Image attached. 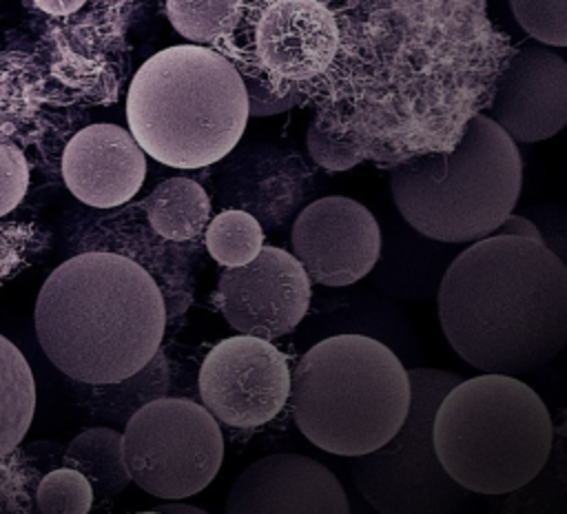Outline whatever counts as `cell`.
<instances>
[{
  "instance_id": "1",
  "label": "cell",
  "mask_w": 567,
  "mask_h": 514,
  "mask_svg": "<svg viewBox=\"0 0 567 514\" xmlns=\"http://www.w3.org/2000/svg\"><path fill=\"white\" fill-rule=\"evenodd\" d=\"M439 321L454 352L483 372L538 370L567 341V268L545 241L481 237L445 270Z\"/></svg>"
},
{
  "instance_id": "2",
  "label": "cell",
  "mask_w": 567,
  "mask_h": 514,
  "mask_svg": "<svg viewBox=\"0 0 567 514\" xmlns=\"http://www.w3.org/2000/svg\"><path fill=\"white\" fill-rule=\"evenodd\" d=\"M168 315L155 279L133 259L89 248L62 261L35 299V335L49 361L80 383H111L162 346Z\"/></svg>"
},
{
  "instance_id": "3",
  "label": "cell",
  "mask_w": 567,
  "mask_h": 514,
  "mask_svg": "<svg viewBox=\"0 0 567 514\" xmlns=\"http://www.w3.org/2000/svg\"><path fill=\"white\" fill-rule=\"evenodd\" d=\"M126 120L140 148L159 164L206 168L224 160L246 128L244 78L208 47L162 49L135 71Z\"/></svg>"
},
{
  "instance_id": "4",
  "label": "cell",
  "mask_w": 567,
  "mask_h": 514,
  "mask_svg": "<svg viewBox=\"0 0 567 514\" xmlns=\"http://www.w3.org/2000/svg\"><path fill=\"white\" fill-rule=\"evenodd\" d=\"M288 401L301 434L317 448L359 456L383 445L410 408L401 359L365 335L315 343L290 372Z\"/></svg>"
},
{
  "instance_id": "5",
  "label": "cell",
  "mask_w": 567,
  "mask_h": 514,
  "mask_svg": "<svg viewBox=\"0 0 567 514\" xmlns=\"http://www.w3.org/2000/svg\"><path fill=\"white\" fill-rule=\"evenodd\" d=\"M445 472L467 492L507 494L545 467L554 423L543 399L512 374L461 379L441 399L432 423Z\"/></svg>"
},
{
  "instance_id": "6",
  "label": "cell",
  "mask_w": 567,
  "mask_h": 514,
  "mask_svg": "<svg viewBox=\"0 0 567 514\" xmlns=\"http://www.w3.org/2000/svg\"><path fill=\"white\" fill-rule=\"evenodd\" d=\"M523 186L516 142L487 115H472L450 151L412 155L392 168L403 219L439 241H476L514 210Z\"/></svg>"
},
{
  "instance_id": "7",
  "label": "cell",
  "mask_w": 567,
  "mask_h": 514,
  "mask_svg": "<svg viewBox=\"0 0 567 514\" xmlns=\"http://www.w3.org/2000/svg\"><path fill=\"white\" fill-rule=\"evenodd\" d=\"M410 408L399 430L377 450L354 456L352 479L361 496L381 514H443L465 505L467 490L441 465L432 423L445 392L461 377L434 370H408Z\"/></svg>"
},
{
  "instance_id": "8",
  "label": "cell",
  "mask_w": 567,
  "mask_h": 514,
  "mask_svg": "<svg viewBox=\"0 0 567 514\" xmlns=\"http://www.w3.org/2000/svg\"><path fill=\"white\" fill-rule=\"evenodd\" d=\"M122 450L131 481L173 501L202 492L217 476L224 436L219 421L202 403L159 397L124 423Z\"/></svg>"
},
{
  "instance_id": "9",
  "label": "cell",
  "mask_w": 567,
  "mask_h": 514,
  "mask_svg": "<svg viewBox=\"0 0 567 514\" xmlns=\"http://www.w3.org/2000/svg\"><path fill=\"white\" fill-rule=\"evenodd\" d=\"M341 47L339 20L326 2L272 0L257 13L250 29V62L259 71L250 78L279 95H301L303 84L334 69Z\"/></svg>"
},
{
  "instance_id": "10",
  "label": "cell",
  "mask_w": 567,
  "mask_h": 514,
  "mask_svg": "<svg viewBox=\"0 0 567 514\" xmlns=\"http://www.w3.org/2000/svg\"><path fill=\"white\" fill-rule=\"evenodd\" d=\"M290 366L270 339L235 335L215 343L199 368L202 405L239 430L272 421L288 403Z\"/></svg>"
},
{
  "instance_id": "11",
  "label": "cell",
  "mask_w": 567,
  "mask_h": 514,
  "mask_svg": "<svg viewBox=\"0 0 567 514\" xmlns=\"http://www.w3.org/2000/svg\"><path fill=\"white\" fill-rule=\"evenodd\" d=\"M215 304L241 335L277 339L299 326L310 306V277L299 259L277 246L221 273Z\"/></svg>"
},
{
  "instance_id": "12",
  "label": "cell",
  "mask_w": 567,
  "mask_h": 514,
  "mask_svg": "<svg viewBox=\"0 0 567 514\" xmlns=\"http://www.w3.org/2000/svg\"><path fill=\"white\" fill-rule=\"evenodd\" d=\"M292 255L321 286H350L365 277L381 255L374 215L357 199L328 195L308 204L295 219Z\"/></svg>"
},
{
  "instance_id": "13",
  "label": "cell",
  "mask_w": 567,
  "mask_h": 514,
  "mask_svg": "<svg viewBox=\"0 0 567 514\" xmlns=\"http://www.w3.org/2000/svg\"><path fill=\"white\" fill-rule=\"evenodd\" d=\"M514 142H540L567 122V62L547 47H520L507 62L489 115Z\"/></svg>"
},
{
  "instance_id": "14",
  "label": "cell",
  "mask_w": 567,
  "mask_h": 514,
  "mask_svg": "<svg viewBox=\"0 0 567 514\" xmlns=\"http://www.w3.org/2000/svg\"><path fill=\"white\" fill-rule=\"evenodd\" d=\"M228 514H348L337 476L301 454H270L248 465L226 498Z\"/></svg>"
},
{
  "instance_id": "15",
  "label": "cell",
  "mask_w": 567,
  "mask_h": 514,
  "mask_svg": "<svg viewBox=\"0 0 567 514\" xmlns=\"http://www.w3.org/2000/svg\"><path fill=\"white\" fill-rule=\"evenodd\" d=\"M146 177V153L131 131L117 124H91L78 131L62 153V179L86 206L120 208Z\"/></svg>"
},
{
  "instance_id": "16",
  "label": "cell",
  "mask_w": 567,
  "mask_h": 514,
  "mask_svg": "<svg viewBox=\"0 0 567 514\" xmlns=\"http://www.w3.org/2000/svg\"><path fill=\"white\" fill-rule=\"evenodd\" d=\"M104 239L95 250L120 253L140 264L159 286L168 321L184 315L193 304V248L157 235L140 204H131L117 215L104 219Z\"/></svg>"
},
{
  "instance_id": "17",
  "label": "cell",
  "mask_w": 567,
  "mask_h": 514,
  "mask_svg": "<svg viewBox=\"0 0 567 514\" xmlns=\"http://www.w3.org/2000/svg\"><path fill=\"white\" fill-rule=\"evenodd\" d=\"M224 168L213 199L221 208L250 213L261 228L281 226L310 193V173L295 157L259 155Z\"/></svg>"
},
{
  "instance_id": "18",
  "label": "cell",
  "mask_w": 567,
  "mask_h": 514,
  "mask_svg": "<svg viewBox=\"0 0 567 514\" xmlns=\"http://www.w3.org/2000/svg\"><path fill=\"white\" fill-rule=\"evenodd\" d=\"M151 228L179 244L197 241L210 219L213 202L204 186L190 177L159 182L142 202Z\"/></svg>"
},
{
  "instance_id": "19",
  "label": "cell",
  "mask_w": 567,
  "mask_h": 514,
  "mask_svg": "<svg viewBox=\"0 0 567 514\" xmlns=\"http://www.w3.org/2000/svg\"><path fill=\"white\" fill-rule=\"evenodd\" d=\"M64 465L82 472L91 487L93 501L106 503L126 490L131 474L124 463L122 432L97 425L86 428L71 439L64 452Z\"/></svg>"
},
{
  "instance_id": "20",
  "label": "cell",
  "mask_w": 567,
  "mask_h": 514,
  "mask_svg": "<svg viewBox=\"0 0 567 514\" xmlns=\"http://www.w3.org/2000/svg\"><path fill=\"white\" fill-rule=\"evenodd\" d=\"M171 366L162 348L133 374L111 383H84L89 388L91 410L115 423H126L148 401L166 397Z\"/></svg>"
},
{
  "instance_id": "21",
  "label": "cell",
  "mask_w": 567,
  "mask_h": 514,
  "mask_svg": "<svg viewBox=\"0 0 567 514\" xmlns=\"http://www.w3.org/2000/svg\"><path fill=\"white\" fill-rule=\"evenodd\" d=\"M35 412V383L22 352L0 335V459L27 434Z\"/></svg>"
},
{
  "instance_id": "22",
  "label": "cell",
  "mask_w": 567,
  "mask_h": 514,
  "mask_svg": "<svg viewBox=\"0 0 567 514\" xmlns=\"http://www.w3.org/2000/svg\"><path fill=\"white\" fill-rule=\"evenodd\" d=\"M204 246L208 255L224 268L250 261L264 246L261 224L246 210L224 208L204 228Z\"/></svg>"
},
{
  "instance_id": "23",
  "label": "cell",
  "mask_w": 567,
  "mask_h": 514,
  "mask_svg": "<svg viewBox=\"0 0 567 514\" xmlns=\"http://www.w3.org/2000/svg\"><path fill=\"white\" fill-rule=\"evenodd\" d=\"M173 29L195 44L228 38L241 16V0H166Z\"/></svg>"
},
{
  "instance_id": "24",
  "label": "cell",
  "mask_w": 567,
  "mask_h": 514,
  "mask_svg": "<svg viewBox=\"0 0 567 514\" xmlns=\"http://www.w3.org/2000/svg\"><path fill=\"white\" fill-rule=\"evenodd\" d=\"M93 503V487L89 479L69 465L44 474L35 490L38 512L44 514H86Z\"/></svg>"
},
{
  "instance_id": "25",
  "label": "cell",
  "mask_w": 567,
  "mask_h": 514,
  "mask_svg": "<svg viewBox=\"0 0 567 514\" xmlns=\"http://www.w3.org/2000/svg\"><path fill=\"white\" fill-rule=\"evenodd\" d=\"M525 33L549 47L567 44V0H509Z\"/></svg>"
},
{
  "instance_id": "26",
  "label": "cell",
  "mask_w": 567,
  "mask_h": 514,
  "mask_svg": "<svg viewBox=\"0 0 567 514\" xmlns=\"http://www.w3.org/2000/svg\"><path fill=\"white\" fill-rule=\"evenodd\" d=\"M306 144L312 162L326 171H348L363 162L359 144L323 120H315L308 126Z\"/></svg>"
},
{
  "instance_id": "27",
  "label": "cell",
  "mask_w": 567,
  "mask_h": 514,
  "mask_svg": "<svg viewBox=\"0 0 567 514\" xmlns=\"http://www.w3.org/2000/svg\"><path fill=\"white\" fill-rule=\"evenodd\" d=\"M29 186V166L24 153L0 133V217L13 210Z\"/></svg>"
},
{
  "instance_id": "28",
  "label": "cell",
  "mask_w": 567,
  "mask_h": 514,
  "mask_svg": "<svg viewBox=\"0 0 567 514\" xmlns=\"http://www.w3.org/2000/svg\"><path fill=\"white\" fill-rule=\"evenodd\" d=\"M244 89L248 97V117H268L290 111L295 104L301 102L299 93H275L266 84L255 78H244Z\"/></svg>"
},
{
  "instance_id": "29",
  "label": "cell",
  "mask_w": 567,
  "mask_h": 514,
  "mask_svg": "<svg viewBox=\"0 0 567 514\" xmlns=\"http://www.w3.org/2000/svg\"><path fill=\"white\" fill-rule=\"evenodd\" d=\"M492 235H516V237H529V239H538L545 241L540 230L536 228V224L523 215H514L509 213L496 228Z\"/></svg>"
},
{
  "instance_id": "30",
  "label": "cell",
  "mask_w": 567,
  "mask_h": 514,
  "mask_svg": "<svg viewBox=\"0 0 567 514\" xmlns=\"http://www.w3.org/2000/svg\"><path fill=\"white\" fill-rule=\"evenodd\" d=\"M33 2L51 16H69V13H75L86 0H33Z\"/></svg>"
},
{
  "instance_id": "31",
  "label": "cell",
  "mask_w": 567,
  "mask_h": 514,
  "mask_svg": "<svg viewBox=\"0 0 567 514\" xmlns=\"http://www.w3.org/2000/svg\"><path fill=\"white\" fill-rule=\"evenodd\" d=\"M151 512H168V514H204V510H202V507L186 505V503H177V498H173V503H162V505L153 507Z\"/></svg>"
}]
</instances>
